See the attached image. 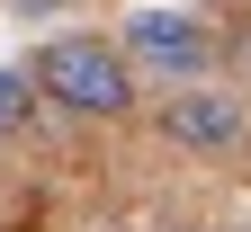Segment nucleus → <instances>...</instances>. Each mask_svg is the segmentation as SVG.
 Segmentation results:
<instances>
[{"label": "nucleus", "mask_w": 251, "mask_h": 232, "mask_svg": "<svg viewBox=\"0 0 251 232\" xmlns=\"http://www.w3.org/2000/svg\"><path fill=\"white\" fill-rule=\"evenodd\" d=\"M27 81H36L45 107L90 116V125H117V116H135V107H144V72L126 63L117 36H54V45H36Z\"/></svg>", "instance_id": "1"}, {"label": "nucleus", "mask_w": 251, "mask_h": 232, "mask_svg": "<svg viewBox=\"0 0 251 232\" xmlns=\"http://www.w3.org/2000/svg\"><path fill=\"white\" fill-rule=\"evenodd\" d=\"M117 45H126V63H135V72L171 81V89L215 72V36H206V18H188V9H135Z\"/></svg>", "instance_id": "2"}, {"label": "nucleus", "mask_w": 251, "mask_h": 232, "mask_svg": "<svg viewBox=\"0 0 251 232\" xmlns=\"http://www.w3.org/2000/svg\"><path fill=\"white\" fill-rule=\"evenodd\" d=\"M162 143L198 152V161H233L251 143V107H242L233 89H215V81H179L162 98Z\"/></svg>", "instance_id": "3"}, {"label": "nucleus", "mask_w": 251, "mask_h": 232, "mask_svg": "<svg viewBox=\"0 0 251 232\" xmlns=\"http://www.w3.org/2000/svg\"><path fill=\"white\" fill-rule=\"evenodd\" d=\"M27 116H36V81H27V72H0V134H18Z\"/></svg>", "instance_id": "4"}, {"label": "nucleus", "mask_w": 251, "mask_h": 232, "mask_svg": "<svg viewBox=\"0 0 251 232\" xmlns=\"http://www.w3.org/2000/svg\"><path fill=\"white\" fill-rule=\"evenodd\" d=\"M18 9H27V18H36V9H63V0H18Z\"/></svg>", "instance_id": "5"}, {"label": "nucleus", "mask_w": 251, "mask_h": 232, "mask_svg": "<svg viewBox=\"0 0 251 232\" xmlns=\"http://www.w3.org/2000/svg\"><path fill=\"white\" fill-rule=\"evenodd\" d=\"M162 232H206V223H162Z\"/></svg>", "instance_id": "6"}, {"label": "nucleus", "mask_w": 251, "mask_h": 232, "mask_svg": "<svg viewBox=\"0 0 251 232\" xmlns=\"http://www.w3.org/2000/svg\"><path fill=\"white\" fill-rule=\"evenodd\" d=\"M242 232H251V223H242Z\"/></svg>", "instance_id": "7"}]
</instances>
